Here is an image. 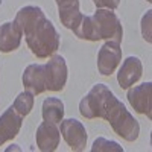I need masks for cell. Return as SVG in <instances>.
<instances>
[{"instance_id":"obj_5","label":"cell","mask_w":152,"mask_h":152,"mask_svg":"<svg viewBox=\"0 0 152 152\" xmlns=\"http://www.w3.org/2000/svg\"><path fill=\"white\" fill-rule=\"evenodd\" d=\"M59 131L72 151L81 152L85 149L88 137H87V131H85V126L82 125V122L76 120V119H62Z\"/></svg>"},{"instance_id":"obj_18","label":"cell","mask_w":152,"mask_h":152,"mask_svg":"<svg viewBox=\"0 0 152 152\" xmlns=\"http://www.w3.org/2000/svg\"><path fill=\"white\" fill-rule=\"evenodd\" d=\"M96 8H105V9H116L120 3V0H93Z\"/></svg>"},{"instance_id":"obj_11","label":"cell","mask_w":152,"mask_h":152,"mask_svg":"<svg viewBox=\"0 0 152 152\" xmlns=\"http://www.w3.org/2000/svg\"><path fill=\"white\" fill-rule=\"evenodd\" d=\"M142 73H143V64H142L140 58L128 56L122 62V66L119 69L117 82L122 88H129L142 78Z\"/></svg>"},{"instance_id":"obj_3","label":"cell","mask_w":152,"mask_h":152,"mask_svg":"<svg viewBox=\"0 0 152 152\" xmlns=\"http://www.w3.org/2000/svg\"><path fill=\"white\" fill-rule=\"evenodd\" d=\"M72 31L78 38L87 41L107 40L122 43L123 40V28L120 18L113 9L105 8H96L93 15H81V20Z\"/></svg>"},{"instance_id":"obj_7","label":"cell","mask_w":152,"mask_h":152,"mask_svg":"<svg viewBox=\"0 0 152 152\" xmlns=\"http://www.w3.org/2000/svg\"><path fill=\"white\" fill-rule=\"evenodd\" d=\"M128 102L140 114H146V117H152V82H145L142 85L132 87L128 90Z\"/></svg>"},{"instance_id":"obj_8","label":"cell","mask_w":152,"mask_h":152,"mask_svg":"<svg viewBox=\"0 0 152 152\" xmlns=\"http://www.w3.org/2000/svg\"><path fill=\"white\" fill-rule=\"evenodd\" d=\"M37 146L43 152H53L61 142V131L56 126V123L50 122H41V125L37 128L35 134Z\"/></svg>"},{"instance_id":"obj_13","label":"cell","mask_w":152,"mask_h":152,"mask_svg":"<svg viewBox=\"0 0 152 152\" xmlns=\"http://www.w3.org/2000/svg\"><path fill=\"white\" fill-rule=\"evenodd\" d=\"M58 6V14L61 24L67 29H73L81 20L79 0H55Z\"/></svg>"},{"instance_id":"obj_6","label":"cell","mask_w":152,"mask_h":152,"mask_svg":"<svg viewBox=\"0 0 152 152\" xmlns=\"http://www.w3.org/2000/svg\"><path fill=\"white\" fill-rule=\"evenodd\" d=\"M120 61H122L120 43L107 41L97 52V70L100 75L110 76L117 69Z\"/></svg>"},{"instance_id":"obj_19","label":"cell","mask_w":152,"mask_h":152,"mask_svg":"<svg viewBox=\"0 0 152 152\" xmlns=\"http://www.w3.org/2000/svg\"><path fill=\"white\" fill-rule=\"evenodd\" d=\"M148 2H152V0H148Z\"/></svg>"},{"instance_id":"obj_1","label":"cell","mask_w":152,"mask_h":152,"mask_svg":"<svg viewBox=\"0 0 152 152\" xmlns=\"http://www.w3.org/2000/svg\"><path fill=\"white\" fill-rule=\"evenodd\" d=\"M14 23L24 35L28 47L37 58H49L59 49L61 37L41 8L32 5L21 8L17 12Z\"/></svg>"},{"instance_id":"obj_14","label":"cell","mask_w":152,"mask_h":152,"mask_svg":"<svg viewBox=\"0 0 152 152\" xmlns=\"http://www.w3.org/2000/svg\"><path fill=\"white\" fill-rule=\"evenodd\" d=\"M41 116L43 120L50 122V123H61L64 119V104L58 97H47L43 102L41 108Z\"/></svg>"},{"instance_id":"obj_16","label":"cell","mask_w":152,"mask_h":152,"mask_svg":"<svg viewBox=\"0 0 152 152\" xmlns=\"http://www.w3.org/2000/svg\"><path fill=\"white\" fill-rule=\"evenodd\" d=\"M93 152H111V151H116V152H123V148L117 143V142H113V140H107L104 137H99L94 140L93 146H91Z\"/></svg>"},{"instance_id":"obj_10","label":"cell","mask_w":152,"mask_h":152,"mask_svg":"<svg viewBox=\"0 0 152 152\" xmlns=\"http://www.w3.org/2000/svg\"><path fill=\"white\" fill-rule=\"evenodd\" d=\"M23 85L32 94H41L46 91V66L44 64H31L24 69L21 76Z\"/></svg>"},{"instance_id":"obj_9","label":"cell","mask_w":152,"mask_h":152,"mask_svg":"<svg viewBox=\"0 0 152 152\" xmlns=\"http://www.w3.org/2000/svg\"><path fill=\"white\" fill-rule=\"evenodd\" d=\"M21 125H23V116H20L15 111V108L11 105L0 116V146L17 137L21 129Z\"/></svg>"},{"instance_id":"obj_17","label":"cell","mask_w":152,"mask_h":152,"mask_svg":"<svg viewBox=\"0 0 152 152\" xmlns=\"http://www.w3.org/2000/svg\"><path fill=\"white\" fill-rule=\"evenodd\" d=\"M151 17H152V11H146V14L142 18V34L143 38L148 43H152V38H151Z\"/></svg>"},{"instance_id":"obj_12","label":"cell","mask_w":152,"mask_h":152,"mask_svg":"<svg viewBox=\"0 0 152 152\" xmlns=\"http://www.w3.org/2000/svg\"><path fill=\"white\" fill-rule=\"evenodd\" d=\"M21 31L14 21H6L0 24V52L9 53L17 50L21 44Z\"/></svg>"},{"instance_id":"obj_15","label":"cell","mask_w":152,"mask_h":152,"mask_svg":"<svg viewBox=\"0 0 152 152\" xmlns=\"http://www.w3.org/2000/svg\"><path fill=\"white\" fill-rule=\"evenodd\" d=\"M12 107L15 108V111L20 114V116L26 117L28 114L32 111V108H34V94H32L31 91H28V90L23 91V93H20V94L15 97Z\"/></svg>"},{"instance_id":"obj_4","label":"cell","mask_w":152,"mask_h":152,"mask_svg":"<svg viewBox=\"0 0 152 152\" xmlns=\"http://www.w3.org/2000/svg\"><path fill=\"white\" fill-rule=\"evenodd\" d=\"M46 91H61L67 82V64L64 56L52 55L46 62Z\"/></svg>"},{"instance_id":"obj_2","label":"cell","mask_w":152,"mask_h":152,"mask_svg":"<svg viewBox=\"0 0 152 152\" xmlns=\"http://www.w3.org/2000/svg\"><path fill=\"white\" fill-rule=\"evenodd\" d=\"M97 119L110 122L113 131L126 142H135L140 134V123L134 119L126 107L114 96V93L105 84H100Z\"/></svg>"}]
</instances>
